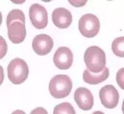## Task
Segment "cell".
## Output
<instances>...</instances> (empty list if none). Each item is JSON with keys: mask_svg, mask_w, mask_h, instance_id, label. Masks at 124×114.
I'll list each match as a JSON object with an SVG mask.
<instances>
[{"mask_svg": "<svg viewBox=\"0 0 124 114\" xmlns=\"http://www.w3.org/2000/svg\"><path fill=\"white\" fill-rule=\"evenodd\" d=\"M84 60L86 67L93 73H98L103 70L106 64V54L101 48L92 46L84 53Z\"/></svg>", "mask_w": 124, "mask_h": 114, "instance_id": "7a4b0ae2", "label": "cell"}, {"mask_svg": "<svg viewBox=\"0 0 124 114\" xmlns=\"http://www.w3.org/2000/svg\"><path fill=\"white\" fill-rule=\"evenodd\" d=\"M100 23L97 16L88 13L82 16L78 21V29L86 38H93L98 34Z\"/></svg>", "mask_w": 124, "mask_h": 114, "instance_id": "5b68a950", "label": "cell"}, {"mask_svg": "<svg viewBox=\"0 0 124 114\" xmlns=\"http://www.w3.org/2000/svg\"><path fill=\"white\" fill-rule=\"evenodd\" d=\"M109 76V69L107 67H105L102 71L98 73H93L88 69H86L83 73V80L87 84L97 85L106 80Z\"/></svg>", "mask_w": 124, "mask_h": 114, "instance_id": "7c38bea8", "label": "cell"}, {"mask_svg": "<svg viewBox=\"0 0 124 114\" xmlns=\"http://www.w3.org/2000/svg\"><path fill=\"white\" fill-rule=\"evenodd\" d=\"M52 21L56 27L60 29H66L72 22V15L66 8H56L52 13Z\"/></svg>", "mask_w": 124, "mask_h": 114, "instance_id": "8fae6325", "label": "cell"}, {"mask_svg": "<svg viewBox=\"0 0 124 114\" xmlns=\"http://www.w3.org/2000/svg\"><path fill=\"white\" fill-rule=\"evenodd\" d=\"M74 101L80 109L88 111L93 107L94 97L88 89L80 87L74 91Z\"/></svg>", "mask_w": 124, "mask_h": 114, "instance_id": "30bf717a", "label": "cell"}, {"mask_svg": "<svg viewBox=\"0 0 124 114\" xmlns=\"http://www.w3.org/2000/svg\"><path fill=\"white\" fill-rule=\"evenodd\" d=\"M53 62L58 69L68 70L73 62V53L66 46L59 47L54 54Z\"/></svg>", "mask_w": 124, "mask_h": 114, "instance_id": "ba28073f", "label": "cell"}, {"mask_svg": "<svg viewBox=\"0 0 124 114\" xmlns=\"http://www.w3.org/2000/svg\"><path fill=\"white\" fill-rule=\"evenodd\" d=\"M29 69L25 61L16 58L11 61L8 66V78L13 84H21L27 78Z\"/></svg>", "mask_w": 124, "mask_h": 114, "instance_id": "277c9868", "label": "cell"}, {"mask_svg": "<svg viewBox=\"0 0 124 114\" xmlns=\"http://www.w3.org/2000/svg\"><path fill=\"white\" fill-rule=\"evenodd\" d=\"M1 57L0 58H2L3 56H5L6 53H7V50H8V47H7V44L5 43V45L3 46L5 41L3 38L2 37H1Z\"/></svg>", "mask_w": 124, "mask_h": 114, "instance_id": "2e32d148", "label": "cell"}, {"mask_svg": "<svg viewBox=\"0 0 124 114\" xmlns=\"http://www.w3.org/2000/svg\"><path fill=\"white\" fill-rule=\"evenodd\" d=\"M8 37L14 44H19L25 39L27 31L25 17L20 9H13L8 13L6 19Z\"/></svg>", "mask_w": 124, "mask_h": 114, "instance_id": "6da1fadb", "label": "cell"}, {"mask_svg": "<svg viewBox=\"0 0 124 114\" xmlns=\"http://www.w3.org/2000/svg\"><path fill=\"white\" fill-rule=\"evenodd\" d=\"M124 68H122V69L119 70V71L117 72L116 76V80L117 82V84L119 85V87H121L122 90H124Z\"/></svg>", "mask_w": 124, "mask_h": 114, "instance_id": "9a60e30c", "label": "cell"}, {"mask_svg": "<svg viewBox=\"0 0 124 114\" xmlns=\"http://www.w3.org/2000/svg\"><path fill=\"white\" fill-rule=\"evenodd\" d=\"M111 50L116 56L124 58V37H120L114 39L111 45Z\"/></svg>", "mask_w": 124, "mask_h": 114, "instance_id": "4fadbf2b", "label": "cell"}, {"mask_svg": "<svg viewBox=\"0 0 124 114\" xmlns=\"http://www.w3.org/2000/svg\"><path fill=\"white\" fill-rule=\"evenodd\" d=\"M99 96L101 104L108 109H114L119 103V93L113 85L102 87L99 92Z\"/></svg>", "mask_w": 124, "mask_h": 114, "instance_id": "52a82bcc", "label": "cell"}, {"mask_svg": "<svg viewBox=\"0 0 124 114\" xmlns=\"http://www.w3.org/2000/svg\"><path fill=\"white\" fill-rule=\"evenodd\" d=\"M31 22L36 29H43L48 24V13L43 5L33 3L29 8Z\"/></svg>", "mask_w": 124, "mask_h": 114, "instance_id": "8992f818", "label": "cell"}, {"mask_svg": "<svg viewBox=\"0 0 124 114\" xmlns=\"http://www.w3.org/2000/svg\"><path fill=\"white\" fill-rule=\"evenodd\" d=\"M54 114H75L76 112L73 106L69 102H63L54 107Z\"/></svg>", "mask_w": 124, "mask_h": 114, "instance_id": "5bb4252c", "label": "cell"}, {"mask_svg": "<svg viewBox=\"0 0 124 114\" xmlns=\"http://www.w3.org/2000/svg\"><path fill=\"white\" fill-rule=\"evenodd\" d=\"M72 2L75 3H77L76 5H75L74 6L75 7H82V6H83V5H84L86 3V2H87V1H73Z\"/></svg>", "mask_w": 124, "mask_h": 114, "instance_id": "e0dca14e", "label": "cell"}, {"mask_svg": "<svg viewBox=\"0 0 124 114\" xmlns=\"http://www.w3.org/2000/svg\"><path fill=\"white\" fill-rule=\"evenodd\" d=\"M54 42L53 38L48 35L41 34L33 38L32 47L33 51L40 56H45L50 53L53 48Z\"/></svg>", "mask_w": 124, "mask_h": 114, "instance_id": "9c48e42d", "label": "cell"}, {"mask_svg": "<svg viewBox=\"0 0 124 114\" xmlns=\"http://www.w3.org/2000/svg\"><path fill=\"white\" fill-rule=\"evenodd\" d=\"M72 88L70 78L65 74H58L51 79L48 90L51 96L56 99H62L68 96Z\"/></svg>", "mask_w": 124, "mask_h": 114, "instance_id": "3957f363", "label": "cell"}]
</instances>
